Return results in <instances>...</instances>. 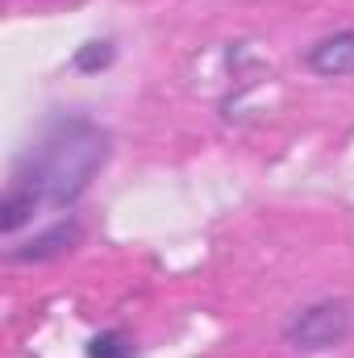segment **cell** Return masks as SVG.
Segmentation results:
<instances>
[{"label": "cell", "mask_w": 354, "mask_h": 358, "mask_svg": "<svg viewBox=\"0 0 354 358\" xmlns=\"http://www.w3.org/2000/svg\"><path fill=\"white\" fill-rule=\"evenodd\" d=\"M113 155V138L100 121L84 113H55L29 138L21 159L13 163L8 187L25 192L38 208H67L92 187Z\"/></svg>", "instance_id": "cell-1"}, {"label": "cell", "mask_w": 354, "mask_h": 358, "mask_svg": "<svg viewBox=\"0 0 354 358\" xmlns=\"http://www.w3.org/2000/svg\"><path fill=\"white\" fill-rule=\"evenodd\" d=\"M354 334V308L346 300H317L288 317L283 342L300 355H330Z\"/></svg>", "instance_id": "cell-2"}, {"label": "cell", "mask_w": 354, "mask_h": 358, "mask_svg": "<svg viewBox=\"0 0 354 358\" xmlns=\"http://www.w3.org/2000/svg\"><path fill=\"white\" fill-rule=\"evenodd\" d=\"M80 242H84V225H80L76 217H67V221H55L50 229L34 234L29 242L13 246V250H8V259H13V263H50V259L71 255Z\"/></svg>", "instance_id": "cell-3"}, {"label": "cell", "mask_w": 354, "mask_h": 358, "mask_svg": "<svg viewBox=\"0 0 354 358\" xmlns=\"http://www.w3.org/2000/svg\"><path fill=\"white\" fill-rule=\"evenodd\" d=\"M304 67L321 80H342L354 76V29H338V34H325L317 38L309 50H304Z\"/></svg>", "instance_id": "cell-4"}, {"label": "cell", "mask_w": 354, "mask_h": 358, "mask_svg": "<svg viewBox=\"0 0 354 358\" xmlns=\"http://www.w3.org/2000/svg\"><path fill=\"white\" fill-rule=\"evenodd\" d=\"M117 63V46L108 42V38H92L84 42L76 55H71V67L80 71V76H96V71H108Z\"/></svg>", "instance_id": "cell-5"}, {"label": "cell", "mask_w": 354, "mask_h": 358, "mask_svg": "<svg viewBox=\"0 0 354 358\" xmlns=\"http://www.w3.org/2000/svg\"><path fill=\"white\" fill-rule=\"evenodd\" d=\"M88 358H138V350L121 329H104L88 342Z\"/></svg>", "instance_id": "cell-6"}]
</instances>
